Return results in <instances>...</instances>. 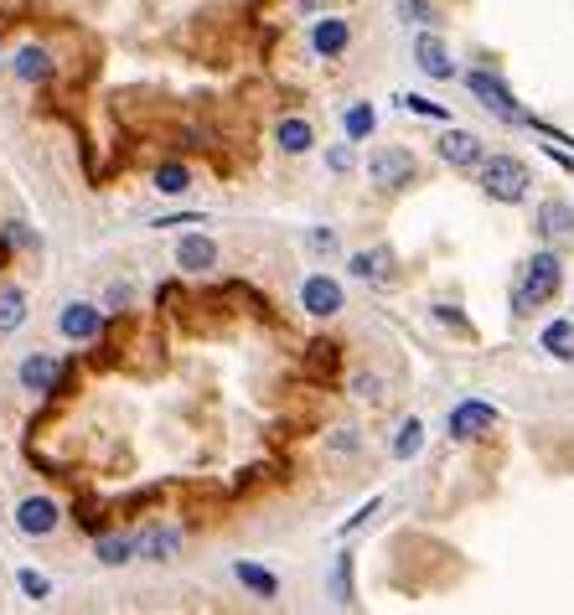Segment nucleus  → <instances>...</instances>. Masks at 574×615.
Returning a JSON list of instances; mask_svg holds the SVG:
<instances>
[{
	"instance_id": "23",
	"label": "nucleus",
	"mask_w": 574,
	"mask_h": 615,
	"mask_svg": "<svg viewBox=\"0 0 574 615\" xmlns=\"http://www.w3.org/2000/svg\"><path fill=\"white\" fill-rule=\"evenodd\" d=\"M373 125H378L373 104H352V109L342 114V130H347V140H368V135H373Z\"/></svg>"
},
{
	"instance_id": "29",
	"label": "nucleus",
	"mask_w": 574,
	"mask_h": 615,
	"mask_svg": "<svg viewBox=\"0 0 574 615\" xmlns=\"http://www.w3.org/2000/svg\"><path fill=\"white\" fill-rule=\"evenodd\" d=\"M373 512H378V502H368V507H357V512L347 517V528H342V533H357V528H362V522H368Z\"/></svg>"
},
{
	"instance_id": "16",
	"label": "nucleus",
	"mask_w": 574,
	"mask_h": 615,
	"mask_svg": "<svg viewBox=\"0 0 574 615\" xmlns=\"http://www.w3.org/2000/svg\"><path fill=\"white\" fill-rule=\"evenodd\" d=\"M440 156H445L450 166H481V140H476L471 130H445Z\"/></svg>"
},
{
	"instance_id": "25",
	"label": "nucleus",
	"mask_w": 574,
	"mask_h": 615,
	"mask_svg": "<svg viewBox=\"0 0 574 615\" xmlns=\"http://www.w3.org/2000/svg\"><path fill=\"white\" fill-rule=\"evenodd\" d=\"M187 187H192V171H187V166H161V171H156V192L181 197Z\"/></svg>"
},
{
	"instance_id": "7",
	"label": "nucleus",
	"mask_w": 574,
	"mask_h": 615,
	"mask_svg": "<svg viewBox=\"0 0 574 615\" xmlns=\"http://www.w3.org/2000/svg\"><path fill=\"white\" fill-rule=\"evenodd\" d=\"M57 522H63V512H57L52 497H26V502L16 507V528H21L26 538H47V533H57Z\"/></svg>"
},
{
	"instance_id": "28",
	"label": "nucleus",
	"mask_w": 574,
	"mask_h": 615,
	"mask_svg": "<svg viewBox=\"0 0 574 615\" xmlns=\"http://www.w3.org/2000/svg\"><path fill=\"white\" fill-rule=\"evenodd\" d=\"M16 579H21V590H26V595H32V600H47V595H52V584H47V579H42L37 569H21Z\"/></svg>"
},
{
	"instance_id": "15",
	"label": "nucleus",
	"mask_w": 574,
	"mask_h": 615,
	"mask_svg": "<svg viewBox=\"0 0 574 615\" xmlns=\"http://www.w3.org/2000/svg\"><path fill=\"white\" fill-rule=\"evenodd\" d=\"M538 233L549 238V243H564V238H574V207L569 202H543L538 207Z\"/></svg>"
},
{
	"instance_id": "2",
	"label": "nucleus",
	"mask_w": 574,
	"mask_h": 615,
	"mask_svg": "<svg viewBox=\"0 0 574 615\" xmlns=\"http://www.w3.org/2000/svg\"><path fill=\"white\" fill-rule=\"evenodd\" d=\"M564 285V264L559 254H533L523 264V285H518V305H549Z\"/></svg>"
},
{
	"instance_id": "24",
	"label": "nucleus",
	"mask_w": 574,
	"mask_h": 615,
	"mask_svg": "<svg viewBox=\"0 0 574 615\" xmlns=\"http://www.w3.org/2000/svg\"><path fill=\"white\" fill-rule=\"evenodd\" d=\"M135 559V538L125 533V538H99V564H109V569H119V564H130Z\"/></svg>"
},
{
	"instance_id": "17",
	"label": "nucleus",
	"mask_w": 574,
	"mask_h": 615,
	"mask_svg": "<svg viewBox=\"0 0 574 615\" xmlns=\"http://www.w3.org/2000/svg\"><path fill=\"white\" fill-rule=\"evenodd\" d=\"M11 73H16L21 83H47V78H52V57H47V47H21V52L11 57Z\"/></svg>"
},
{
	"instance_id": "12",
	"label": "nucleus",
	"mask_w": 574,
	"mask_h": 615,
	"mask_svg": "<svg viewBox=\"0 0 574 615\" xmlns=\"http://www.w3.org/2000/svg\"><path fill=\"white\" fill-rule=\"evenodd\" d=\"M176 548H181V528H145V533H135V553L150 559V564L176 559Z\"/></svg>"
},
{
	"instance_id": "4",
	"label": "nucleus",
	"mask_w": 574,
	"mask_h": 615,
	"mask_svg": "<svg viewBox=\"0 0 574 615\" xmlns=\"http://www.w3.org/2000/svg\"><path fill=\"white\" fill-rule=\"evenodd\" d=\"M466 83H471V94H476L481 104H487L492 114H502V119H507V125H533V114H523V109H518V99H512L492 73H481V68H476V73H466Z\"/></svg>"
},
{
	"instance_id": "11",
	"label": "nucleus",
	"mask_w": 574,
	"mask_h": 615,
	"mask_svg": "<svg viewBox=\"0 0 574 615\" xmlns=\"http://www.w3.org/2000/svg\"><path fill=\"white\" fill-rule=\"evenodd\" d=\"M347 269L357 274V280H368V285H394V254L388 249H362L347 259Z\"/></svg>"
},
{
	"instance_id": "22",
	"label": "nucleus",
	"mask_w": 574,
	"mask_h": 615,
	"mask_svg": "<svg viewBox=\"0 0 574 615\" xmlns=\"http://www.w3.org/2000/svg\"><path fill=\"white\" fill-rule=\"evenodd\" d=\"M419 450H425V424H419V419H404L399 435H394V455H399V460H414Z\"/></svg>"
},
{
	"instance_id": "9",
	"label": "nucleus",
	"mask_w": 574,
	"mask_h": 615,
	"mask_svg": "<svg viewBox=\"0 0 574 615\" xmlns=\"http://www.w3.org/2000/svg\"><path fill=\"white\" fill-rule=\"evenodd\" d=\"M57 373H63V362H57L52 352H32V357L16 367V383H21L26 393H47V388L57 383Z\"/></svg>"
},
{
	"instance_id": "14",
	"label": "nucleus",
	"mask_w": 574,
	"mask_h": 615,
	"mask_svg": "<svg viewBox=\"0 0 574 615\" xmlns=\"http://www.w3.org/2000/svg\"><path fill=\"white\" fill-rule=\"evenodd\" d=\"M347 42H352V32H347L342 16H321V21L311 26V47H316L321 57H342Z\"/></svg>"
},
{
	"instance_id": "13",
	"label": "nucleus",
	"mask_w": 574,
	"mask_h": 615,
	"mask_svg": "<svg viewBox=\"0 0 574 615\" xmlns=\"http://www.w3.org/2000/svg\"><path fill=\"white\" fill-rule=\"evenodd\" d=\"M414 57H419V68H425L430 78H440V83L456 73V63H450V52H445V42L435 32H419L414 37Z\"/></svg>"
},
{
	"instance_id": "10",
	"label": "nucleus",
	"mask_w": 574,
	"mask_h": 615,
	"mask_svg": "<svg viewBox=\"0 0 574 615\" xmlns=\"http://www.w3.org/2000/svg\"><path fill=\"white\" fill-rule=\"evenodd\" d=\"M176 264L187 269V274H207V269L218 264V243L207 238V233H187V238L176 243Z\"/></svg>"
},
{
	"instance_id": "8",
	"label": "nucleus",
	"mask_w": 574,
	"mask_h": 615,
	"mask_svg": "<svg viewBox=\"0 0 574 615\" xmlns=\"http://www.w3.org/2000/svg\"><path fill=\"white\" fill-rule=\"evenodd\" d=\"M300 305H306L311 316H321V321L337 316L342 311V285L331 280V274H311V280L300 285Z\"/></svg>"
},
{
	"instance_id": "30",
	"label": "nucleus",
	"mask_w": 574,
	"mask_h": 615,
	"mask_svg": "<svg viewBox=\"0 0 574 615\" xmlns=\"http://www.w3.org/2000/svg\"><path fill=\"white\" fill-rule=\"evenodd\" d=\"M409 16H414V21H435V11L419 6V0H404V21H409Z\"/></svg>"
},
{
	"instance_id": "18",
	"label": "nucleus",
	"mask_w": 574,
	"mask_h": 615,
	"mask_svg": "<svg viewBox=\"0 0 574 615\" xmlns=\"http://www.w3.org/2000/svg\"><path fill=\"white\" fill-rule=\"evenodd\" d=\"M233 579L244 584L249 595H259V600H275V595H280V579L269 574V569H259V564H249V559H238V564H233Z\"/></svg>"
},
{
	"instance_id": "33",
	"label": "nucleus",
	"mask_w": 574,
	"mask_h": 615,
	"mask_svg": "<svg viewBox=\"0 0 574 615\" xmlns=\"http://www.w3.org/2000/svg\"><path fill=\"white\" fill-rule=\"evenodd\" d=\"M311 249H337V233H311Z\"/></svg>"
},
{
	"instance_id": "26",
	"label": "nucleus",
	"mask_w": 574,
	"mask_h": 615,
	"mask_svg": "<svg viewBox=\"0 0 574 615\" xmlns=\"http://www.w3.org/2000/svg\"><path fill=\"white\" fill-rule=\"evenodd\" d=\"M331 595H337V605H352V559L347 553L337 559V574H331Z\"/></svg>"
},
{
	"instance_id": "1",
	"label": "nucleus",
	"mask_w": 574,
	"mask_h": 615,
	"mask_svg": "<svg viewBox=\"0 0 574 615\" xmlns=\"http://www.w3.org/2000/svg\"><path fill=\"white\" fill-rule=\"evenodd\" d=\"M481 187H487V197H497V202H523L528 187H533V176H528L523 161L492 156V161H481Z\"/></svg>"
},
{
	"instance_id": "5",
	"label": "nucleus",
	"mask_w": 574,
	"mask_h": 615,
	"mask_svg": "<svg viewBox=\"0 0 574 615\" xmlns=\"http://www.w3.org/2000/svg\"><path fill=\"white\" fill-rule=\"evenodd\" d=\"M492 424H497V409L487 404V398H461V404L450 409V419H445L450 440H476V435H487Z\"/></svg>"
},
{
	"instance_id": "21",
	"label": "nucleus",
	"mask_w": 574,
	"mask_h": 615,
	"mask_svg": "<svg viewBox=\"0 0 574 615\" xmlns=\"http://www.w3.org/2000/svg\"><path fill=\"white\" fill-rule=\"evenodd\" d=\"M16 326H26V290L6 285V290H0V336L16 331Z\"/></svg>"
},
{
	"instance_id": "20",
	"label": "nucleus",
	"mask_w": 574,
	"mask_h": 615,
	"mask_svg": "<svg viewBox=\"0 0 574 615\" xmlns=\"http://www.w3.org/2000/svg\"><path fill=\"white\" fill-rule=\"evenodd\" d=\"M275 140H280V150H285V156H306V150L316 145V130L306 125V119H280Z\"/></svg>"
},
{
	"instance_id": "27",
	"label": "nucleus",
	"mask_w": 574,
	"mask_h": 615,
	"mask_svg": "<svg viewBox=\"0 0 574 615\" xmlns=\"http://www.w3.org/2000/svg\"><path fill=\"white\" fill-rule=\"evenodd\" d=\"M399 104H404L409 114H425V119H450V109L435 104V99H425V94H399Z\"/></svg>"
},
{
	"instance_id": "31",
	"label": "nucleus",
	"mask_w": 574,
	"mask_h": 615,
	"mask_svg": "<svg viewBox=\"0 0 574 615\" xmlns=\"http://www.w3.org/2000/svg\"><path fill=\"white\" fill-rule=\"evenodd\" d=\"M347 166H352V150L337 145V150H331V171H347Z\"/></svg>"
},
{
	"instance_id": "3",
	"label": "nucleus",
	"mask_w": 574,
	"mask_h": 615,
	"mask_svg": "<svg viewBox=\"0 0 574 615\" xmlns=\"http://www.w3.org/2000/svg\"><path fill=\"white\" fill-rule=\"evenodd\" d=\"M409 176H414V156H409L404 145H383V150H373V156H368V181H373V187H383V192L409 187Z\"/></svg>"
},
{
	"instance_id": "32",
	"label": "nucleus",
	"mask_w": 574,
	"mask_h": 615,
	"mask_svg": "<svg viewBox=\"0 0 574 615\" xmlns=\"http://www.w3.org/2000/svg\"><path fill=\"white\" fill-rule=\"evenodd\" d=\"M352 388H357V398H378V378H357Z\"/></svg>"
},
{
	"instance_id": "6",
	"label": "nucleus",
	"mask_w": 574,
	"mask_h": 615,
	"mask_svg": "<svg viewBox=\"0 0 574 615\" xmlns=\"http://www.w3.org/2000/svg\"><path fill=\"white\" fill-rule=\"evenodd\" d=\"M57 331H63L68 342H94L104 331V311L88 300H73V305H63V316H57Z\"/></svg>"
},
{
	"instance_id": "19",
	"label": "nucleus",
	"mask_w": 574,
	"mask_h": 615,
	"mask_svg": "<svg viewBox=\"0 0 574 615\" xmlns=\"http://www.w3.org/2000/svg\"><path fill=\"white\" fill-rule=\"evenodd\" d=\"M538 342H543V352H549V357H559V362H574V321H569V316L549 321V326H543V336H538Z\"/></svg>"
}]
</instances>
